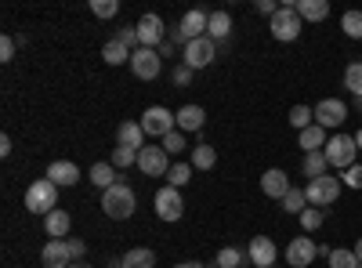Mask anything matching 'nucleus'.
<instances>
[{
	"label": "nucleus",
	"mask_w": 362,
	"mask_h": 268,
	"mask_svg": "<svg viewBox=\"0 0 362 268\" xmlns=\"http://www.w3.org/2000/svg\"><path fill=\"white\" fill-rule=\"evenodd\" d=\"M134 206H138V199H134V189H131L127 182H116L112 189L102 192V211H105V218H112V221H127V218L134 214Z\"/></svg>",
	"instance_id": "nucleus-1"
},
{
	"label": "nucleus",
	"mask_w": 362,
	"mask_h": 268,
	"mask_svg": "<svg viewBox=\"0 0 362 268\" xmlns=\"http://www.w3.org/2000/svg\"><path fill=\"white\" fill-rule=\"evenodd\" d=\"M300 25H305V22H300V15H297V4H290V0H286V4H279V11L268 18L272 37H276V40H283V44H293V40L300 37Z\"/></svg>",
	"instance_id": "nucleus-2"
},
{
	"label": "nucleus",
	"mask_w": 362,
	"mask_h": 268,
	"mask_svg": "<svg viewBox=\"0 0 362 268\" xmlns=\"http://www.w3.org/2000/svg\"><path fill=\"white\" fill-rule=\"evenodd\" d=\"M58 185L51 182V177H40V182H33L25 189V211L29 214H51V211H58Z\"/></svg>",
	"instance_id": "nucleus-3"
},
{
	"label": "nucleus",
	"mask_w": 362,
	"mask_h": 268,
	"mask_svg": "<svg viewBox=\"0 0 362 268\" xmlns=\"http://www.w3.org/2000/svg\"><path fill=\"white\" fill-rule=\"evenodd\" d=\"M326 160H329V167H341V170H348V167H355V156H358V145H355V134H334L326 141Z\"/></svg>",
	"instance_id": "nucleus-4"
},
{
	"label": "nucleus",
	"mask_w": 362,
	"mask_h": 268,
	"mask_svg": "<svg viewBox=\"0 0 362 268\" xmlns=\"http://www.w3.org/2000/svg\"><path fill=\"white\" fill-rule=\"evenodd\" d=\"M305 196H308V206H329L341 199V182L334 174H322V177H312V182L305 185Z\"/></svg>",
	"instance_id": "nucleus-5"
},
{
	"label": "nucleus",
	"mask_w": 362,
	"mask_h": 268,
	"mask_svg": "<svg viewBox=\"0 0 362 268\" xmlns=\"http://www.w3.org/2000/svg\"><path fill=\"white\" fill-rule=\"evenodd\" d=\"M174 127H177V116H174L170 109H163V105H148V109L141 112V131L153 134V138H160V141H163Z\"/></svg>",
	"instance_id": "nucleus-6"
},
{
	"label": "nucleus",
	"mask_w": 362,
	"mask_h": 268,
	"mask_svg": "<svg viewBox=\"0 0 362 268\" xmlns=\"http://www.w3.org/2000/svg\"><path fill=\"white\" fill-rule=\"evenodd\" d=\"M214 58H218V44L210 40V37H199V40H189L185 44V58H181V62L196 73V69H206Z\"/></svg>",
	"instance_id": "nucleus-7"
},
{
	"label": "nucleus",
	"mask_w": 362,
	"mask_h": 268,
	"mask_svg": "<svg viewBox=\"0 0 362 268\" xmlns=\"http://www.w3.org/2000/svg\"><path fill=\"white\" fill-rule=\"evenodd\" d=\"M181 214H185V199H181V192L174 185H163L156 192V218L160 221H181Z\"/></svg>",
	"instance_id": "nucleus-8"
},
{
	"label": "nucleus",
	"mask_w": 362,
	"mask_h": 268,
	"mask_svg": "<svg viewBox=\"0 0 362 268\" xmlns=\"http://www.w3.org/2000/svg\"><path fill=\"white\" fill-rule=\"evenodd\" d=\"M160 69H163L160 51H153V47H138V51L131 54V73H134L138 80H156Z\"/></svg>",
	"instance_id": "nucleus-9"
},
{
	"label": "nucleus",
	"mask_w": 362,
	"mask_h": 268,
	"mask_svg": "<svg viewBox=\"0 0 362 268\" xmlns=\"http://www.w3.org/2000/svg\"><path fill=\"white\" fill-rule=\"evenodd\" d=\"M138 167H141V174H148V177H167V148L163 145H145L141 153H138Z\"/></svg>",
	"instance_id": "nucleus-10"
},
{
	"label": "nucleus",
	"mask_w": 362,
	"mask_h": 268,
	"mask_svg": "<svg viewBox=\"0 0 362 268\" xmlns=\"http://www.w3.org/2000/svg\"><path fill=\"white\" fill-rule=\"evenodd\" d=\"M138 40H141V47H160L163 40H167V25H163V18L160 15H141L138 18Z\"/></svg>",
	"instance_id": "nucleus-11"
},
{
	"label": "nucleus",
	"mask_w": 362,
	"mask_h": 268,
	"mask_svg": "<svg viewBox=\"0 0 362 268\" xmlns=\"http://www.w3.org/2000/svg\"><path fill=\"white\" fill-rule=\"evenodd\" d=\"M348 120V105L341 102V98H322L319 105H315V124L319 127H341Z\"/></svg>",
	"instance_id": "nucleus-12"
},
{
	"label": "nucleus",
	"mask_w": 362,
	"mask_h": 268,
	"mask_svg": "<svg viewBox=\"0 0 362 268\" xmlns=\"http://www.w3.org/2000/svg\"><path fill=\"white\" fill-rule=\"evenodd\" d=\"M315 257H319V243H312V235H297V240H290L286 261H290L293 268H308Z\"/></svg>",
	"instance_id": "nucleus-13"
},
{
	"label": "nucleus",
	"mask_w": 362,
	"mask_h": 268,
	"mask_svg": "<svg viewBox=\"0 0 362 268\" xmlns=\"http://www.w3.org/2000/svg\"><path fill=\"white\" fill-rule=\"evenodd\" d=\"M290 189H293V185H290V174H286V170L272 167V170L261 174V192H264L268 199H279V203H283V196H286Z\"/></svg>",
	"instance_id": "nucleus-14"
},
{
	"label": "nucleus",
	"mask_w": 362,
	"mask_h": 268,
	"mask_svg": "<svg viewBox=\"0 0 362 268\" xmlns=\"http://www.w3.org/2000/svg\"><path fill=\"white\" fill-rule=\"evenodd\" d=\"M247 257H250L257 268H276L279 250H276V243H272L268 235H254V240H250V250H247Z\"/></svg>",
	"instance_id": "nucleus-15"
},
{
	"label": "nucleus",
	"mask_w": 362,
	"mask_h": 268,
	"mask_svg": "<svg viewBox=\"0 0 362 268\" xmlns=\"http://www.w3.org/2000/svg\"><path fill=\"white\" fill-rule=\"evenodd\" d=\"M47 177L58 185V189H69V185H76L80 182V167L76 163H69V160H54L51 167H47Z\"/></svg>",
	"instance_id": "nucleus-16"
},
{
	"label": "nucleus",
	"mask_w": 362,
	"mask_h": 268,
	"mask_svg": "<svg viewBox=\"0 0 362 268\" xmlns=\"http://www.w3.org/2000/svg\"><path fill=\"white\" fill-rule=\"evenodd\" d=\"M40 261H44V268H69V264H73V257H69L66 240H47V247H44Z\"/></svg>",
	"instance_id": "nucleus-17"
},
{
	"label": "nucleus",
	"mask_w": 362,
	"mask_h": 268,
	"mask_svg": "<svg viewBox=\"0 0 362 268\" xmlns=\"http://www.w3.org/2000/svg\"><path fill=\"white\" fill-rule=\"evenodd\" d=\"M206 25H210V15L199 11V8H192V11H185V18H181L177 29H181L189 40H199V37H206Z\"/></svg>",
	"instance_id": "nucleus-18"
},
{
	"label": "nucleus",
	"mask_w": 362,
	"mask_h": 268,
	"mask_svg": "<svg viewBox=\"0 0 362 268\" xmlns=\"http://www.w3.org/2000/svg\"><path fill=\"white\" fill-rule=\"evenodd\" d=\"M174 116H177V131H185V134H196V131L206 124V112H203V105H181Z\"/></svg>",
	"instance_id": "nucleus-19"
},
{
	"label": "nucleus",
	"mask_w": 362,
	"mask_h": 268,
	"mask_svg": "<svg viewBox=\"0 0 362 268\" xmlns=\"http://www.w3.org/2000/svg\"><path fill=\"white\" fill-rule=\"evenodd\" d=\"M116 138H119V145H127V148H134V153H141L148 134L141 131V124H138V120H124V124L116 127Z\"/></svg>",
	"instance_id": "nucleus-20"
},
{
	"label": "nucleus",
	"mask_w": 362,
	"mask_h": 268,
	"mask_svg": "<svg viewBox=\"0 0 362 268\" xmlns=\"http://www.w3.org/2000/svg\"><path fill=\"white\" fill-rule=\"evenodd\" d=\"M326 127H319V124H312V127H305V131H297V145L305 148V153H322L326 148Z\"/></svg>",
	"instance_id": "nucleus-21"
},
{
	"label": "nucleus",
	"mask_w": 362,
	"mask_h": 268,
	"mask_svg": "<svg viewBox=\"0 0 362 268\" xmlns=\"http://www.w3.org/2000/svg\"><path fill=\"white\" fill-rule=\"evenodd\" d=\"M69 228H73V218L66 211H51L44 218V232L51 235V240H69Z\"/></svg>",
	"instance_id": "nucleus-22"
},
{
	"label": "nucleus",
	"mask_w": 362,
	"mask_h": 268,
	"mask_svg": "<svg viewBox=\"0 0 362 268\" xmlns=\"http://www.w3.org/2000/svg\"><path fill=\"white\" fill-rule=\"evenodd\" d=\"M297 15H300V22H326L329 4L326 0H297Z\"/></svg>",
	"instance_id": "nucleus-23"
},
{
	"label": "nucleus",
	"mask_w": 362,
	"mask_h": 268,
	"mask_svg": "<svg viewBox=\"0 0 362 268\" xmlns=\"http://www.w3.org/2000/svg\"><path fill=\"white\" fill-rule=\"evenodd\" d=\"M87 177H90V185H98L102 192H105V189H112V185L119 182V174H116V167H112V163H95V167L87 170Z\"/></svg>",
	"instance_id": "nucleus-24"
},
{
	"label": "nucleus",
	"mask_w": 362,
	"mask_h": 268,
	"mask_svg": "<svg viewBox=\"0 0 362 268\" xmlns=\"http://www.w3.org/2000/svg\"><path fill=\"white\" fill-rule=\"evenodd\" d=\"M228 33H232V15H228V11H210V25H206V37L218 44V40H225Z\"/></svg>",
	"instance_id": "nucleus-25"
},
{
	"label": "nucleus",
	"mask_w": 362,
	"mask_h": 268,
	"mask_svg": "<svg viewBox=\"0 0 362 268\" xmlns=\"http://www.w3.org/2000/svg\"><path fill=\"white\" fill-rule=\"evenodd\" d=\"M119 261H124V268H156V254L148 250V247H134V250H127Z\"/></svg>",
	"instance_id": "nucleus-26"
},
{
	"label": "nucleus",
	"mask_w": 362,
	"mask_h": 268,
	"mask_svg": "<svg viewBox=\"0 0 362 268\" xmlns=\"http://www.w3.org/2000/svg\"><path fill=\"white\" fill-rule=\"evenodd\" d=\"M131 54H134V51H131V47H124L116 37H112L105 47H102V58H105L109 66H124V62H131Z\"/></svg>",
	"instance_id": "nucleus-27"
},
{
	"label": "nucleus",
	"mask_w": 362,
	"mask_h": 268,
	"mask_svg": "<svg viewBox=\"0 0 362 268\" xmlns=\"http://www.w3.org/2000/svg\"><path fill=\"white\" fill-rule=\"evenodd\" d=\"M326 167H329L326 153H305V160H300V170L308 174V182H312V177H322V174H326Z\"/></svg>",
	"instance_id": "nucleus-28"
},
{
	"label": "nucleus",
	"mask_w": 362,
	"mask_h": 268,
	"mask_svg": "<svg viewBox=\"0 0 362 268\" xmlns=\"http://www.w3.org/2000/svg\"><path fill=\"white\" fill-rule=\"evenodd\" d=\"M283 211H286V214H297V218L305 214V211H308V196H305V189H290V192L283 196Z\"/></svg>",
	"instance_id": "nucleus-29"
},
{
	"label": "nucleus",
	"mask_w": 362,
	"mask_h": 268,
	"mask_svg": "<svg viewBox=\"0 0 362 268\" xmlns=\"http://www.w3.org/2000/svg\"><path fill=\"white\" fill-rule=\"evenodd\" d=\"M214 163H218L214 145H196V148H192V167H196V170H210Z\"/></svg>",
	"instance_id": "nucleus-30"
},
{
	"label": "nucleus",
	"mask_w": 362,
	"mask_h": 268,
	"mask_svg": "<svg viewBox=\"0 0 362 268\" xmlns=\"http://www.w3.org/2000/svg\"><path fill=\"white\" fill-rule=\"evenodd\" d=\"M341 29H344V37L362 40V11H344L341 15Z\"/></svg>",
	"instance_id": "nucleus-31"
},
{
	"label": "nucleus",
	"mask_w": 362,
	"mask_h": 268,
	"mask_svg": "<svg viewBox=\"0 0 362 268\" xmlns=\"http://www.w3.org/2000/svg\"><path fill=\"white\" fill-rule=\"evenodd\" d=\"M290 124H293L297 131L312 127V124H315V109H308V105H293V109H290Z\"/></svg>",
	"instance_id": "nucleus-32"
},
{
	"label": "nucleus",
	"mask_w": 362,
	"mask_h": 268,
	"mask_svg": "<svg viewBox=\"0 0 362 268\" xmlns=\"http://www.w3.org/2000/svg\"><path fill=\"white\" fill-rule=\"evenodd\" d=\"M214 264L218 268H239V264H243V250H239V247H221Z\"/></svg>",
	"instance_id": "nucleus-33"
},
{
	"label": "nucleus",
	"mask_w": 362,
	"mask_h": 268,
	"mask_svg": "<svg viewBox=\"0 0 362 268\" xmlns=\"http://www.w3.org/2000/svg\"><path fill=\"white\" fill-rule=\"evenodd\" d=\"M344 87H348L355 98H362V62H351L344 69Z\"/></svg>",
	"instance_id": "nucleus-34"
},
{
	"label": "nucleus",
	"mask_w": 362,
	"mask_h": 268,
	"mask_svg": "<svg viewBox=\"0 0 362 268\" xmlns=\"http://www.w3.org/2000/svg\"><path fill=\"white\" fill-rule=\"evenodd\" d=\"M192 177V163H170V170H167V185H174V189H181Z\"/></svg>",
	"instance_id": "nucleus-35"
},
{
	"label": "nucleus",
	"mask_w": 362,
	"mask_h": 268,
	"mask_svg": "<svg viewBox=\"0 0 362 268\" xmlns=\"http://www.w3.org/2000/svg\"><path fill=\"white\" fill-rule=\"evenodd\" d=\"M109 163H112V167H134V163H138V153H134V148H127V145H116Z\"/></svg>",
	"instance_id": "nucleus-36"
},
{
	"label": "nucleus",
	"mask_w": 362,
	"mask_h": 268,
	"mask_svg": "<svg viewBox=\"0 0 362 268\" xmlns=\"http://www.w3.org/2000/svg\"><path fill=\"white\" fill-rule=\"evenodd\" d=\"M322 221H326V214L319 211V206H308V211L300 214V228H305V232H315V228H322Z\"/></svg>",
	"instance_id": "nucleus-37"
},
{
	"label": "nucleus",
	"mask_w": 362,
	"mask_h": 268,
	"mask_svg": "<svg viewBox=\"0 0 362 268\" xmlns=\"http://www.w3.org/2000/svg\"><path fill=\"white\" fill-rule=\"evenodd\" d=\"M329 268H358L355 250H334L329 254Z\"/></svg>",
	"instance_id": "nucleus-38"
},
{
	"label": "nucleus",
	"mask_w": 362,
	"mask_h": 268,
	"mask_svg": "<svg viewBox=\"0 0 362 268\" xmlns=\"http://www.w3.org/2000/svg\"><path fill=\"white\" fill-rule=\"evenodd\" d=\"M185 134H181V131H170L167 138H163V148H167V156H177V153H185Z\"/></svg>",
	"instance_id": "nucleus-39"
},
{
	"label": "nucleus",
	"mask_w": 362,
	"mask_h": 268,
	"mask_svg": "<svg viewBox=\"0 0 362 268\" xmlns=\"http://www.w3.org/2000/svg\"><path fill=\"white\" fill-rule=\"evenodd\" d=\"M116 40L124 44V47H131V51H138V47H141V40H138V25H124V29L116 33Z\"/></svg>",
	"instance_id": "nucleus-40"
},
{
	"label": "nucleus",
	"mask_w": 362,
	"mask_h": 268,
	"mask_svg": "<svg viewBox=\"0 0 362 268\" xmlns=\"http://www.w3.org/2000/svg\"><path fill=\"white\" fill-rule=\"evenodd\" d=\"M90 11H95L98 18H112L119 11V4H116V0H90Z\"/></svg>",
	"instance_id": "nucleus-41"
},
{
	"label": "nucleus",
	"mask_w": 362,
	"mask_h": 268,
	"mask_svg": "<svg viewBox=\"0 0 362 268\" xmlns=\"http://www.w3.org/2000/svg\"><path fill=\"white\" fill-rule=\"evenodd\" d=\"M341 182H344L348 189H362V163H355V167H348V170L341 174Z\"/></svg>",
	"instance_id": "nucleus-42"
},
{
	"label": "nucleus",
	"mask_w": 362,
	"mask_h": 268,
	"mask_svg": "<svg viewBox=\"0 0 362 268\" xmlns=\"http://www.w3.org/2000/svg\"><path fill=\"white\" fill-rule=\"evenodd\" d=\"M66 247H69V257H73V261H83V254H87V243L80 240V235H69V240H66Z\"/></svg>",
	"instance_id": "nucleus-43"
},
{
	"label": "nucleus",
	"mask_w": 362,
	"mask_h": 268,
	"mask_svg": "<svg viewBox=\"0 0 362 268\" xmlns=\"http://www.w3.org/2000/svg\"><path fill=\"white\" fill-rule=\"evenodd\" d=\"M15 51H18V40L15 37H4V40H0V62H11Z\"/></svg>",
	"instance_id": "nucleus-44"
},
{
	"label": "nucleus",
	"mask_w": 362,
	"mask_h": 268,
	"mask_svg": "<svg viewBox=\"0 0 362 268\" xmlns=\"http://www.w3.org/2000/svg\"><path fill=\"white\" fill-rule=\"evenodd\" d=\"M174 83H177V87H189V83H192V69H189L185 62L174 69Z\"/></svg>",
	"instance_id": "nucleus-45"
},
{
	"label": "nucleus",
	"mask_w": 362,
	"mask_h": 268,
	"mask_svg": "<svg viewBox=\"0 0 362 268\" xmlns=\"http://www.w3.org/2000/svg\"><path fill=\"white\" fill-rule=\"evenodd\" d=\"M257 11L272 18V15H276V11H279V4H276V0H257Z\"/></svg>",
	"instance_id": "nucleus-46"
},
{
	"label": "nucleus",
	"mask_w": 362,
	"mask_h": 268,
	"mask_svg": "<svg viewBox=\"0 0 362 268\" xmlns=\"http://www.w3.org/2000/svg\"><path fill=\"white\" fill-rule=\"evenodd\" d=\"M8 153H11V138L0 134V156H8Z\"/></svg>",
	"instance_id": "nucleus-47"
},
{
	"label": "nucleus",
	"mask_w": 362,
	"mask_h": 268,
	"mask_svg": "<svg viewBox=\"0 0 362 268\" xmlns=\"http://www.w3.org/2000/svg\"><path fill=\"white\" fill-rule=\"evenodd\" d=\"M156 51H160V58H170V51H174V44H170V40H163V44H160Z\"/></svg>",
	"instance_id": "nucleus-48"
},
{
	"label": "nucleus",
	"mask_w": 362,
	"mask_h": 268,
	"mask_svg": "<svg viewBox=\"0 0 362 268\" xmlns=\"http://www.w3.org/2000/svg\"><path fill=\"white\" fill-rule=\"evenodd\" d=\"M174 268H203L199 261H181V264H174Z\"/></svg>",
	"instance_id": "nucleus-49"
},
{
	"label": "nucleus",
	"mask_w": 362,
	"mask_h": 268,
	"mask_svg": "<svg viewBox=\"0 0 362 268\" xmlns=\"http://www.w3.org/2000/svg\"><path fill=\"white\" fill-rule=\"evenodd\" d=\"M351 250H355V257L362 261V235H358V240H355V247H351Z\"/></svg>",
	"instance_id": "nucleus-50"
},
{
	"label": "nucleus",
	"mask_w": 362,
	"mask_h": 268,
	"mask_svg": "<svg viewBox=\"0 0 362 268\" xmlns=\"http://www.w3.org/2000/svg\"><path fill=\"white\" fill-rule=\"evenodd\" d=\"M69 268H90V264H87V261H73Z\"/></svg>",
	"instance_id": "nucleus-51"
},
{
	"label": "nucleus",
	"mask_w": 362,
	"mask_h": 268,
	"mask_svg": "<svg viewBox=\"0 0 362 268\" xmlns=\"http://www.w3.org/2000/svg\"><path fill=\"white\" fill-rule=\"evenodd\" d=\"M355 145H358V153H362V131H358V134H355Z\"/></svg>",
	"instance_id": "nucleus-52"
},
{
	"label": "nucleus",
	"mask_w": 362,
	"mask_h": 268,
	"mask_svg": "<svg viewBox=\"0 0 362 268\" xmlns=\"http://www.w3.org/2000/svg\"><path fill=\"white\" fill-rule=\"evenodd\" d=\"M203 268H218V264H203Z\"/></svg>",
	"instance_id": "nucleus-53"
},
{
	"label": "nucleus",
	"mask_w": 362,
	"mask_h": 268,
	"mask_svg": "<svg viewBox=\"0 0 362 268\" xmlns=\"http://www.w3.org/2000/svg\"><path fill=\"white\" fill-rule=\"evenodd\" d=\"M358 268H362V261H358Z\"/></svg>",
	"instance_id": "nucleus-54"
}]
</instances>
